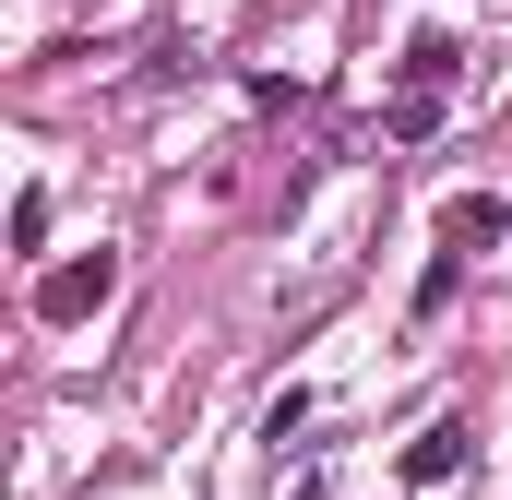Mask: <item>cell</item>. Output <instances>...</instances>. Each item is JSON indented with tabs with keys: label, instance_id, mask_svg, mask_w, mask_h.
<instances>
[{
	"label": "cell",
	"instance_id": "1",
	"mask_svg": "<svg viewBox=\"0 0 512 500\" xmlns=\"http://www.w3.org/2000/svg\"><path fill=\"white\" fill-rule=\"evenodd\" d=\"M453 72H465V48L429 24V36H405V84H393V108H382V131L393 143H429L441 131V108H453Z\"/></svg>",
	"mask_w": 512,
	"mask_h": 500
},
{
	"label": "cell",
	"instance_id": "2",
	"mask_svg": "<svg viewBox=\"0 0 512 500\" xmlns=\"http://www.w3.org/2000/svg\"><path fill=\"white\" fill-rule=\"evenodd\" d=\"M108 298H120V250H84V262H48V274H36V322H48V334L96 322Z\"/></svg>",
	"mask_w": 512,
	"mask_h": 500
},
{
	"label": "cell",
	"instance_id": "3",
	"mask_svg": "<svg viewBox=\"0 0 512 500\" xmlns=\"http://www.w3.org/2000/svg\"><path fill=\"white\" fill-rule=\"evenodd\" d=\"M501 239H512L501 191H453V203H441V250H453V262H477V250H501Z\"/></svg>",
	"mask_w": 512,
	"mask_h": 500
},
{
	"label": "cell",
	"instance_id": "4",
	"mask_svg": "<svg viewBox=\"0 0 512 500\" xmlns=\"http://www.w3.org/2000/svg\"><path fill=\"white\" fill-rule=\"evenodd\" d=\"M465 453H477V429H465V417H429V429L405 441V489H453Z\"/></svg>",
	"mask_w": 512,
	"mask_h": 500
},
{
	"label": "cell",
	"instance_id": "5",
	"mask_svg": "<svg viewBox=\"0 0 512 500\" xmlns=\"http://www.w3.org/2000/svg\"><path fill=\"white\" fill-rule=\"evenodd\" d=\"M298 429H310V393H274V405H262V441H274V453H286V441H298Z\"/></svg>",
	"mask_w": 512,
	"mask_h": 500
}]
</instances>
